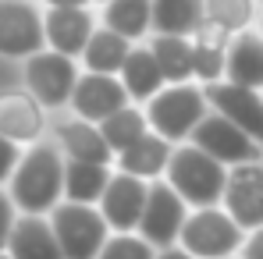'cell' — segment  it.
I'll list each match as a JSON object with an SVG mask.
<instances>
[{
  "instance_id": "1",
  "label": "cell",
  "mask_w": 263,
  "mask_h": 259,
  "mask_svg": "<svg viewBox=\"0 0 263 259\" xmlns=\"http://www.w3.org/2000/svg\"><path fill=\"white\" fill-rule=\"evenodd\" d=\"M64 164L68 156L57 138H40L22 153L18 167L7 177V192L18 213H50L64 199Z\"/></svg>"
},
{
  "instance_id": "2",
  "label": "cell",
  "mask_w": 263,
  "mask_h": 259,
  "mask_svg": "<svg viewBox=\"0 0 263 259\" xmlns=\"http://www.w3.org/2000/svg\"><path fill=\"white\" fill-rule=\"evenodd\" d=\"M164 177L175 185L178 195L189 206H214V203L224 199L228 164H220L217 156H210L196 142H178V149L171 153V164H167Z\"/></svg>"
},
{
  "instance_id": "3",
  "label": "cell",
  "mask_w": 263,
  "mask_h": 259,
  "mask_svg": "<svg viewBox=\"0 0 263 259\" xmlns=\"http://www.w3.org/2000/svg\"><path fill=\"white\" fill-rule=\"evenodd\" d=\"M206 110H210L206 89L192 86V82H167L146 103L149 128L160 131L171 142H189V135L196 131V125L206 117Z\"/></svg>"
},
{
  "instance_id": "4",
  "label": "cell",
  "mask_w": 263,
  "mask_h": 259,
  "mask_svg": "<svg viewBox=\"0 0 263 259\" xmlns=\"http://www.w3.org/2000/svg\"><path fill=\"white\" fill-rule=\"evenodd\" d=\"M246 227L228 213L224 206H196L185 216L178 245H185L192 256L199 259H220V256H235L246 242Z\"/></svg>"
},
{
  "instance_id": "5",
  "label": "cell",
  "mask_w": 263,
  "mask_h": 259,
  "mask_svg": "<svg viewBox=\"0 0 263 259\" xmlns=\"http://www.w3.org/2000/svg\"><path fill=\"white\" fill-rule=\"evenodd\" d=\"M50 224L57 231V242L68 259H96L103 242L110 238V224L96 203H75V199H61L50 210Z\"/></svg>"
},
{
  "instance_id": "6",
  "label": "cell",
  "mask_w": 263,
  "mask_h": 259,
  "mask_svg": "<svg viewBox=\"0 0 263 259\" xmlns=\"http://www.w3.org/2000/svg\"><path fill=\"white\" fill-rule=\"evenodd\" d=\"M75 82H79V64H75L71 53L43 46L32 57H25V86L46 110L68 107L71 92H75Z\"/></svg>"
},
{
  "instance_id": "7",
  "label": "cell",
  "mask_w": 263,
  "mask_h": 259,
  "mask_svg": "<svg viewBox=\"0 0 263 259\" xmlns=\"http://www.w3.org/2000/svg\"><path fill=\"white\" fill-rule=\"evenodd\" d=\"M189 216V203L178 195V188L164 177V181H149V195H146V210L139 220V234L146 242H153L157 249H167L178 245V234H181V224Z\"/></svg>"
},
{
  "instance_id": "8",
  "label": "cell",
  "mask_w": 263,
  "mask_h": 259,
  "mask_svg": "<svg viewBox=\"0 0 263 259\" xmlns=\"http://www.w3.org/2000/svg\"><path fill=\"white\" fill-rule=\"evenodd\" d=\"M189 142H196L199 149H206L210 156H217L220 164H246V160H256L263 156L260 142L249 135L246 128H238L231 117H224L220 110H206V117L196 125V131L189 135Z\"/></svg>"
},
{
  "instance_id": "9",
  "label": "cell",
  "mask_w": 263,
  "mask_h": 259,
  "mask_svg": "<svg viewBox=\"0 0 263 259\" xmlns=\"http://www.w3.org/2000/svg\"><path fill=\"white\" fill-rule=\"evenodd\" d=\"M46 46L43 14L29 0H0V57H32Z\"/></svg>"
},
{
  "instance_id": "10",
  "label": "cell",
  "mask_w": 263,
  "mask_h": 259,
  "mask_svg": "<svg viewBox=\"0 0 263 259\" xmlns=\"http://www.w3.org/2000/svg\"><path fill=\"white\" fill-rule=\"evenodd\" d=\"M220 206L246 231L263 224V156L228 167V185H224Z\"/></svg>"
},
{
  "instance_id": "11",
  "label": "cell",
  "mask_w": 263,
  "mask_h": 259,
  "mask_svg": "<svg viewBox=\"0 0 263 259\" xmlns=\"http://www.w3.org/2000/svg\"><path fill=\"white\" fill-rule=\"evenodd\" d=\"M132 96L125 82H121V75H107V71H86V75H79V82H75V92H71V110L79 114V117H86V121H107L114 110H121V107H128Z\"/></svg>"
},
{
  "instance_id": "12",
  "label": "cell",
  "mask_w": 263,
  "mask_h": 259,
  "mask_svg": "<svg viewBox=\"0 0 263 259\" xmlns=\"http://www.w3.org/2000/svg\"><path fill=\"white\" fill-rule=\"evenodd\" d=\"M146 195H149V181L128 171H114L107 188H103V199H100V210L107 216L110 231H139V220L146 210Z\"/></svg>"
},
{
  "instance_id": "13",
  "label": "cell",
  "mask_w": 263,
  "mask_h": 259,
  "mask_svg": "<svg viewBox=\"0 0 263 259\" xmlns=\"http://www.w3.org/2000/svg\"><path fill=\"white\" fill-rule=\"evenodd\" d=\"M203 89H206V99H210L214 110H220L224 117H231L238 128H246L263 146V92L260 89L238 86L231 78L206 82Z\"/></svg>"
},
{
  "instance_id": "14",
  "label": "cell",
  "mask_w": 263,
  "mask_h": 259,
  "mask_svg": "<svg viewBox=\"0 0 263 259\" xmlns=\"http://www.w3.org/2000/svg\"><path fill=\"white\" fill-rule=\"evenodd\" d=\"M46 107L32 92H0V131L14 138L18 146L40 142L46 131Z\"/></svg>"
},
{
  "instance_id": "15",
  "label": "cell",
  "mask_w": 263,
  "mask_h": 259,
  "mask_svg": "<svg viewBox=\"0 0 263 259\" xmlns=\"http://www.w3.org/2000/svg\"><path fill=\"white\" fill-rule=\"evenodd\" d=\"M7 252L14 259H68L50 224V213H18Z\"/></svg>"
},
{
  "instance_id": "16",
  "label": "cell",
  "mask_w": 263,
  "mask_h": 259,
  "mask_svg": "<svg viewBox=\"0 0 263 259\" xmlns=\"http://www.w3.org/2000/svg\"><path fill=\"white\" fill-rule=\"evenodd\" d=\"M53 138L61 142L64 156H75V160H96V164H110L118 160V153L110 149L107 135L96 121H86V117H61L53 125Z\"/></svg>"
},
{
  "instance_id": "17",
  "label": "cell",
  "mask_w": 263,
  "mask_h": 259,
  "mask_svg": "<svg viewBox=\"0 0 263 259\" xmlns=\"http://www.w3.org/2000/svg\"><path fill=\"white\" fill-rule=\"evenodd\" d=\"M43 25H46V46L71 53V57H82L89 36L96 32V22L86 7H50L43 14Z\"/></svg>"
},
{
  "instance_id": "18",
  "label": "cell",
  "mask_w": 263,
  "mask_h": 259,
  "mask_svg": "<svg viewBox=\"0 0 263 259\" xmlns=\"http://www.w3.org/2000/svg\"><path fill=\"white\" fill-rule=\"evenodd\" d=\"M121 82L128 89L132 103H149L160 89L167 86V78H164V68H160V61H157V53H153V46H135L132 43L128 57H125V64H121Z\"/></svg>"
},
{
  "instance_id": "19",
  "label": "cell",
  "mask_w": 263,
  "mask_h": 259,
  "mask_svg": "<svg viewBox=\"0 0 263 259\" xmlns=\"http://www.w3.org/2000/svg\"><path fill=\"white\" fill-rule=\"evenodd\" d=\"M171 153H175V142L164 138L160 131H149L146 138H139L135 146L118 153V171H128V174H139V177L153 181V177H160L167 171Z\"/></svg>"
},
{
  "instance_id": "20",
  "label": "cell",
  "mask_w": 263,
  "mask_h": 259,
  "mask_svg": "<svg viewBox=\"0 0 263 259\" xmlns=\"http://www.w3.org/2000/svg\"><path fill=\"white\" fill-rule=\"evenodd\" d=\"M238 86L263 89V36L260 29H242L228 46V75Z\"/></svg>"
},
{
  "instance_id": "21",
  "label": "cell",
  "mask_w": 263,
  "mask_h": 259,
  "mask_svg": "<svg viewBox=\"0 0 263 259\" xmlns=\"http://www.w3.org/2000/svg\"><path fill=\"white\" fill-rule=\"evenodd\" d=\"M110 164H96V160H75L68 156L64 164V199L75 203H100L103 188L110 181Z\"/></svg>"
},
{
  "instance_id": "22",
  "label": "cell",
  "mask_w": 263,
  "mask_h": 259,
  "mask_svg": "<svg viewBox=\"0 0 263 259\" xmlns=\"http://www.w3.org/2000/svg\"><path fill=\"white\" fill-rule=\"evenodd\" d=\"M153 53L164 68V78L167 82H189L196 78V46L189 36H175V32H157L153 39Z\"/></svg>"
},
{
  "instance_id": "23",
  "label": "cell",
  "mask_w": 263,
  "mask_h": 259,
  "mask_svg": "<svg viewBox=\"0 0 263 259\" xmlns=\"http://www.w3.org/2000/svg\"><path fill=\"white\" fill-rule=\"evenodd\" d=\"M132 50V39L128 36H121V32H114V29H96L92 36H89L86 50H82V68L86 71H107V75H118L121 71V64H125V57H128Z\"/></svg>"
},
{
  "instance_id": "24",
  "label": "cell",
  "mask_w": 263,
  "mask_h": 259,
  "mask_svg": "<svg viewBox=\"0 0 263 259\" xmlns=\"http://www.w3.org/2000/svg\"><path fill=\"white\" fill-rule=\"evenodd\" d=\"M103 25L128 36L132 43L153 29V0H107L103 4Z\"/></svg>"
},
{
  "instance_id": "25",
  "label": "cell",
  "mask_w": 263,
  "mask_h": 259,
  "mask_svg": "<svg viewBox=\"0 0 263 259\" xmlns=\"http://www.w3.org/2000/svg\"><path fill=\"white\" fill-rule=\"evenodd\" d=\"M203 18H206L203 0H153V32L192 36Z\"/></svg>"
},
{
  "instance_id": "26",
  "label": "cell",
  "mask_w": 263,
  "mask_h": 259,
  "mask_svg": "<svg viewBox=\"0 0 263 259\" xmlns=\"http://www.w3.org/2000/svg\"><path fill=\"white\" fill-rule=\"evenodd\" d=\"M100 128H103V135H107V142H110L114 153H121V149L135 146L139 138H146V135L153 131V128H149L146 110H142L139 103H128V107L114 110L107 121H100Z\"/></svg>"
},
{
  "instance_id": "27",
  "label": "cell",
  "mask_w": 263,
  "mask_h": 259,
  "mask_svg": "<svg viewBox=\"0 0 263 259\" xmlns=\"http://www.w3.org/2000/svg\"><path fill=\"white\" fill-rule=\"evenodd\" d=\"M203 7H206V18L228 25L231 32L249 29L256 18V0H203Z\"/></svg>"
},
{
  "instance_id": "28",
  "label": "cell",
  "mask_w": 263,
  "mask_h": 259,
  "mask_svg": "<svg viewBox=\"0 0 263 259\" xmlns=\"http://www.w3.org/2000/svg\"><path fill=\"white\" fill-rule=\"evenodd\" d=\"M96 259H157V245L146 242L142 234H132V231H118L103 242L100 256Z\"/></svg>"
},
{
  "instance_id": "29",
  "label": "cell",
  "mask_w": 263,
  "mask_h": 259,
  "mask_svg": "<svg viewBox=\"0 0 263 259\" xmlns=\"http://www.w3.org/2000/svg\"><path fill=\"white\" fill-rule=\"evenodd\" d=\"M231 39H235V32H231L228 25L214 22V18H203V22L196 25V32H192V43L206 46V50H228Z\"/></svg>"
},
{
  "instance_id": "30",
  "label": "cell",
  "mask_w": 263,
  "mask_h": 259,
  "mask_svg": "<svg viewBox=\"0 0 263 259\" xmlns=\"http://www.w3.org/2000/svg\"><path fill=\"white\" fill-rule=\"evenodd\" d=\"M14 220H18V206H14L11 192H4V188H0V252H4V249H7V242H11Z\"/></svg>"
},
{
  "instance_id": "31",
  "label": "cell",
  "mask_w": 263,
  "mask_h": 259,
  "mask_svg": "<svg viewBox=\"0 0 263 259\" xmlns=\"http://www.w3.org/2000/svg\"><path fill=\"white\" fill-rule=\"evenodd\" d=\"M18 160H22V149H18V142H14V138H7V135L0 131V185L11 177V171L18 167Z\"/></svg>"
},
{
  "instance_id": "32",
  "label": "cell",
  "mask_w": 263,
  "mask_h": 259,
  "mask_svg": "<svg viewBox=\"0 0 263 259\" xmlns=\"http://www.w3.org/2000/svg\"><path fill=\"white\" fill-rule=\"evenodd\" d=\"M238 256H242V259H263V224H260V227H253V231L246 234Z\"/></svg>"
},
{
  "instance_id": "33",
  "label": "cell",
  "mask_w": 263,
  "mask_h": 259,
  "mask_svg": "<svg viewBox=\"0 0 263 259\" xmlns=\"http://www.w3.org/2000/svg\"><path fill=\"white\" fill-rule=\"evenodd\" d=\"M157 259H199V256H192L185 245H167V249H157Z\"/></svg>"
},
{
  "instance_id": "34",
  "label": "cell",
  "mask_w": 263,
  "mask_h": 259,
  "mask_svg": "<svg viewBox=\"0 0 263 259\" xmlns=\"http://www.w3.org/2000/svg\"><path fill=\"white\" fill-rule=\"evenodd\" d=\"M46 7H86L89 0H43Z\"/></svg>"
},
{
  "instance_id": "35",
  "label": "cell",
  "mask_w": 263,
  "mask_h": 259,
  "mask_svg": "<svg viewBox=\"0 0 263 259\" xmlns=\"http://www.w3.org/2000/svg\"><path fill=\"white\" fill-rule=\"evenodd\" d=\"M0 259H14V256H11V252H7V249H4V252H0Z\"/></svg>"
},
{
  "instance_id": "36",
  "label": "cell",
  "mask_w": 263,
  "mask_h": 259,
  "mask_svg": "<svg viewBox=\"0 0 263 259\" xmlns=\"http://www.w3.org/2000/svg\"><path fill=\"white\" fill-rule=\"evenodd\" d=\"M260 36H263V11H260Z\"/></svg>"
},
{
  "instance_id": "37",
  "label": "cell",
  "mask_w": 263,
  "mask_h": 259,
  "mask_svg": "<svg viewBox=\"0 0 263 259\" xmlns=\"http://www.w3.org/2000/svg\"><path fill=\"white\" fill-rule=\"evenodd\" d=\"M220 259H242V256H220Z\"/></svg>"
},
{
  "instance_id": "38",
  "label": "cell",
  "mask_w": 263,
  "mask_h": 259,
  "mask_svg": "<svg viewBox=\"0 0 263 259\" xmlns=\"http://www.w3.org/2000/svg\"><path fill=\"white\" fill-rule=\"evenodd\" d=\"M100 4H107V0H100Z\"/></svg>"
}]
</instances>
